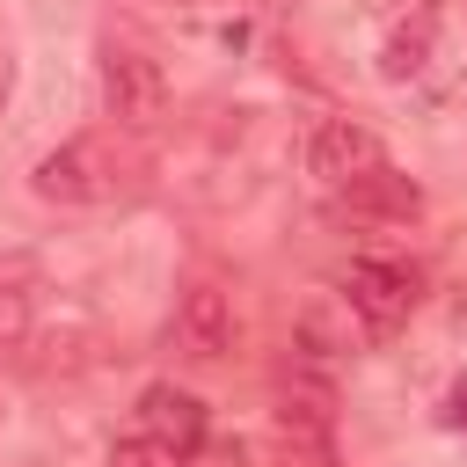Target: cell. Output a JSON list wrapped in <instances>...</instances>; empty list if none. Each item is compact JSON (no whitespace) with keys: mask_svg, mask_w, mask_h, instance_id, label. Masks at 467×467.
<instances>
[{"mask_svg":"<svg viewBox=\"0 0 467 467\" xmlns=\"http://www.w3.org/2000/svg\"><path fill=\"white\" fill-rule=\"evenodd\" d=\"M336 299H343V314H358L372 336H394V328L409 321V306H416V277H409L401 263L358 255V263H343V277H336Z\"/></svg>","mask_w":467,"mask_h":467,"instance_id":"3957f363","label":"cell"},{"mask_svg":"<svg viewBox=\"0 0 467 467\" xmlns=\"http://www.w3.org/2000/svg\"><path fill=\"white\" fill-rule=\"evenodd\" d=\"M7 88H15V73H7V51H0V102H7Z\"/></svg>","mask_w":467,"mask_h":467,"instance_id":"4fadbf2b","label":"cell"},{"mask_svg":"<svg viewBox=\"0 0 467 467\" xmlns=\"http://www.w3.org/2000/svg\"><path fill=\"white\" fill-rule=\"evenodd\" d=\"M102 109L124 131H153L168 117V73H161V58H146L131 44H102Z\"/></svg>","mask_w":467,"mask_h":467,"instance_id":"7a4b0ae2","label":"cell"},{"mask_svg":"<svg viewBox=\"0 0 467 467\" xmlns=\"http://www.w3.org/2000/svg\"><path fill=\"white\" fill-rule=\"evenodd\" d=\"M452 423H467V387H460V394H452Z\"/></svg>","mask_w":467,"mask_h":467,"instance_id":"7c38bea8","label":"cell"},{"mask_svg":"<svg viewBox=\"0 0 467 467\" xmlns=\"http://www.w3.org/2000/svg\"><path fill=\"white\" fill-rule=\"evenodd\" d=\"M29 336V292L22 285H0V350H15Z\"/></svg>","mask_w":467,"mask_h":467,"instance_id":"9c48e42d","label":"cell"},{"mask_svg":"<svg viewBox=\"0 0 467 467\" xmlns=\"http://www.w3.org/2000/svg\"><path fill=\"white\" fill-rule=\"evenodd\" d=\"M423 51H431V29H423V22H416V29H394L387 51H379V73H387V80H409V73H423Z\"/></svg>","mask_w":467,"mask_h":467,"instance_id":"ba28073f","label":"cell"},{"mask_svg":"<svg viewBox=\"0 0 467 467\" xmlns=\"http://www.w3.org/2000/svg\"><path fill=\"white\" fill-rule=\"evenodd\" d=\"M212 467H248V452H241V438H234V445H212Z\"/></svg>","mask_w":467,"mask_h":467,"instance_id":"8fae6325","label":"cell"},{"mask_svg":"<svg viewBox=\"0 0 467 467\" xmlns=\"http://www.w3.org/2000/svg\"><path fill=\"white\" fill-rule=\"evenodd\" d=\"M29 182H36L44 204H109L124 190V168H117L109 139H66V146H51L36 161Z\"/></svg>","mask_w":467,"mask_h":467,"instance_id":"6da1fadb","label":"cell"},{"mask_svg":"<svg viewBox=\"0 0 467 467\" xmlns=\"http://www.w3.org/2000/svg\"><path fill=\"white\" fill-rule=\"evenodd\" d=\"M379 161H387V146H379V131H372V124H358V117H321V124H314V139H306V168H314L328 190H343V182L372 175Z\"/></svg>","mask_w":467,"mask_h":467,"instance_id":"5b68a950","label":"cell"},{"mask_svg":"<svg viewBox=\"0 0 467 467\" xmlns=\"http://www.w3.org/2000/svg\"><path fill=\"white\" fill-rule=\"evenodd\" d=\"M139 438H146V445H161L168 460H197V452H204V438H212V416H204V401H197L190 387L153 379V387L139 394Z\"/></svg>","mask_w":467,"mask_h":467,"instance_id":"277c9868","label":"cell"},{"mask_svg":"<svg viewBox=\"0 0 467 467\" xmlns=\"http://www.w3.org/2000/svg\"><path fill=\"white\" fill-rule=\"evenodd\" d=\"M109 467H175L161 445H146V438H117L109 445Z\"/></svg>","mask_w":467,"mask_h":467,"instance_id":"30bf717a","label":"cell"},{"mask_svg":"<svg viewBox=\"0 0 467 467\" xmlns=\"http://www.w3.org/2000/svg\"><path fill=\"white\" fill-rule=\"evenodd\" d=\"M343 204H350V212H379V219H416V212H423V190H416L409 175H394V168L379 161L372 175L343 182Z\"/></svg>","mask_w":467,"mask_h":467,"instance_id":"52a82bcc","label":"cell"},{"mask_svg":"<svg viewBox=\"0 0 467 467\" xmlns=\"http://www.w3.org/2000/svg\"><path fill=\"white\" fill-rule=\"evenodd\" d=\"M234 336H241V321H234V299L204 277V285H190L182 292V306H175V343L190 350V358H226L234 350Z\"/></svg>","mask_w":467,"mask_h":467,"instance_id":"8992f818","label":"cell"}]
</instances>
